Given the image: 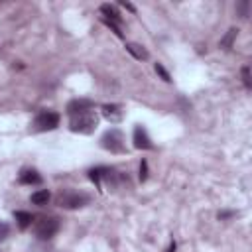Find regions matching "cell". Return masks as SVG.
<instances>
[{"instance_id": "6da1fadb", "label": "cell", "mask_w": 252, "mask_h": 252, "mask_svg": "<svg viewBox=\"0 0 252 252\" xmlns=\"http://www.w3.org/2000/svg\"><path fill=\"white\" fill-rule=\"evenodd\" d=\"M96 126H98V116L94 114V110L73 114L71 122H69V128L73 132H79V134H91V132H94Z\"/></svg>"}, {"instance_id": "7a4b0ae2", "label": "cell", "mask_w": 252, "mask_h": 252, "mask_svg": "<svg viewBox=\"0 0 252 252\" xmlns=\"http://www.w3.org/2000/svg\"><path fill=\"white\" fill-rule=\"evenodd\" d=\"M100 146L104 150H108L110 154H124L126 152V142H124V136L118 128H110L102 134L100 138Z\"/></svg>"}, {"instance_id": "3957f363", "label": "cell", "mask_w": 252, "mask_h": 252, "mask_svg": "<svg viewBox=\"0 0 252 252\" xmlns=\"http://www.w3.org/2000/svg\"><path fill=\"white\" fill-rule=\"evenodd\" d=\"M89 203V195L87 193H79L73 189H63L57 195V205L63 209H81Z\"/></svg>"}, {"instance_id": "277c9868", "label": "cell", "mask_w": 252, "mask_h": 252, "mask_svg": "<svg viewBox=\"0 0 252 252\" xmlns=\"http://www.w3.org/2000/svg\"><path fill=\"white\" fill-rule=\"evenodd\" d=\"M59 230V220L55 217H43L35 222V236L39 240H49Z\"/></svg>"}, {"instance_id": "5b68a950", "label": "cell", "mask_w": 252, "mask_h": 252, "mask_svg": "<svg viewBox=\"0 0 252 252\" xmlns=\"http://www.w3.org/2000/svg\"><path fill=\"white\" fill-rule=\"evenodd\" d=\"M59 126V114L57 112H51V110H43L35 116L33 120V128L37 132H45V130H53Z\"/></svg>"}, {"instance_id": "8992f818", "label": "cell", "mask_w": 252, "mask_h": 252, "mask_svg": "<svg viewBox=\"0 0 252 252\" xmlns=\"http://www.w3.org/2000/svg\"><path fill=\"white\" fill-rule=\"evenodd\" d=\"M132 142H134V148H138V150H152L154 148V144H152V140H150V136H148L144 126H136L134 128Z\"/></svg>"}, {"instance_id": "52a82bcc", "label": "cell", "mask_w": 252, "mask_h": 252, "mask_svg": "<svg viewBox=\"0 0 252 252\" xmlns=\"http://www.w3.org/2000/svg\"><path fill=\"white\" fill-rule=\"evenodd\" d=\"M94 108V102L93 100H87V98H75L67 104V112L69 116L73 114H81V112H87V110H93Z\"/></svg>"}, {"instance_id": "ba28073f", "label": "cell", "mask_w": 252, "mask_h": 252, "mask_svg": "<svg viewBox=\"0 0 252 252\" xmlns=\"http://www.w3.org/2000/svg\"><path fill=\"white\" fill-rule=\"evenodd\" d=\"M102 116H104L108 122L116 124V122L122 120L124 112H122V106H120V104H102Z\"/></svg>"}, {"instance_id": "9c48e42d", "label": "cell", "mask_w": 252, "mask_h": 252, "mask_svg": "<svg viewBox=\"0 0 252 252\" xmlns=\"http://www.w3.org/2000/svg\"><path fill=\"white\" fill-rule=\"evenodd\" d=\"M18 181L22 185H37V183H41V175L35 169H22Z\"/></svg>"}, {"instance_id": "30bf717a", "label": "cell", "mask_w": 252, "mask_h": 252, "mask_svg": "<svg viewBox=\"0 0 252 252\" xmlns=\"http://www.w3.org/2000/svg\"><path fill=\"white\" fill-rule=\"evenodd\" d=\"M126 51H128L132 57L140 59V61H146V59L150 57L148 49H146L144 45H140V43H134V41H128V43H126Z\"/></svg>"}, {"instance_id": "8fae6325", "label": "cell", "mask_w": 252, "mask_h": 252, "mask_svg": "<svg viewBox=\"0 0 252 252\" xmlns=\"http://www.w3.org/2000/svg\"><path fill=\"white\" fill-rule=\"evenodd\" d=\"M100 14H102L104 20H108V22H114V24H120V22H122L120 12H118L116 6H112V4H102V6H100Z\"/></svg>"}, {"instance_id": "7c38bea8", "label": "cell", "mask_w": 252, "mask_h": 252, "mask_svg": "<svg viewBox=\"0 0 252 252\" xmlns=\"http://www.w3.org/2000/svg\"><path fill=\"white\" fill-rule=\"evenodd\" d=\"M14 219L18 222V228L20 230H26L28 226H32V220H33V217L30 213H26V211H16L14 213Z\"/></svg>"}, {"instance_id": "4fadbf2b", "label": "cell", "mask_w": 252, "mask_h": 252, "mask_svg": "<svg viewBox=\"0 0 252 252\" xmlns=\"http://www.w3.org/2000/svg\"><path fill=\"white\" fill-rule=\"evenodd\" d=\"M32 203L33 205H47V201L51 199V193L47 191V189H39V191H35V193H32Z\"/></svg>"}, {"instance_id": "5bb4252c", "label": "cell", "mask_w": 252, "mask_h": 252, "mask_svg": "<svg viewBox=\"0 0 252 252\" xmlns=\"http://www.w3.org/2000/svg\"><path fill=\"white\" fill-rule=\"evenodd\" d=\"M236 32H238L236 28H230V30L226 32V35L220 39V47H222V49H226V51H228V49L232 47V41H234V37H236Z\"/></svg>"}, {"instance_id": "9a60e30c", "label": "cell", "mask_w": 252, "mask_h": 252, "mask_svg": "<svg viewBox=\"0 0 252 252\" xmlns=\"http://www.w3.org/2000/svg\"><path fill=\"white\" fill-rule=\"evenodd\" d=\"M242 81H244V87H246V89L252 87V81H250V67H248V65L242 67Z\"/></svg>"}, {"instance_id": "2e32d148", "label": "cell", "mask_w": 252, "mask_h": 252, "mask_svg": "<svg viewBox=\"0 0 252 252\" xmlns=\"http://www.w3.org/2000/svg\"><path fill=\"white\" fill-rule=\"evenodd\" d=\"M102 24H104V26H108V28H110V30H112V32H114V33H116L118 37H122V35H124L118 24H114V22H108V20H104V18H102Z\"/></svg>"}, {"instance_id": "e0dca14e", "label": "cell", "mask_w": 252, "mask_h": 252, "mask_svg": "<svg viewBox=\"0 0 252 252\" xmlns=\"http://www.w3.org/2000/svg\"><path fill=\"white\" fill-rule=\"evenodd\" d=\"M156 73H158V75H159V77H161L163 81H167V83L171 81V77H169V73H167V71L163 69V65H161V63H156Z\"/></svg>"}, {"instance_id": "ac0fdd59", "label": "cell", "mask_w": 252, "mask_h": 252, "mask_svg": "<svg viewBox=\"0 0 252 252\" xmlns=\"http://www.w3.org/2000/svg\"><path fill=\"white\" fill-rule=\"evenodd\" d=\"M148 179V161L142 159L140 161V181H146Z\"/></svg>"}, {"instance_id": "d6986e66", "label": "cell", "mask_w": 252, "mask_h": 252, "mask_svg": "<svg viewBox=\"0 0 252 252\" xmlns=\"http://www.w3.org/2000/svg\"><path fill=\"white\" fill-rule=\"evenodd\" d=\"M10 234V226H8V222H4V220H0V242L6 238Z\"/></svg>"}, {"instance_id": "ffe728a7", "label": "cell", "mask_w": 252, "mask_h": 252, "mask_svg": "<svg viewBox=\"0 0 252 252\" xmlns=\"http://www.w3.org/2000/svg\"><path fill=\"white\" fill-rule=\"evenodd\" d=\"M238 10H240V16L246 18V16H248V2H246V0L240 2V4H238Z\"/></svg>"}, {"instance_id": "44dd1931", "label": "cell", "mask_w": 252, "mask_h": 252, "mask_svg": "<svg viewBox=\"0 0 252 252\" xmlns=\"http://www.w3.org/2000/svg\"><path fill=\"white\" fill-rule=\"evenodd\" d=\"M120 6H124V8H126V10H130V12H136V8H134L130 2H126V0H122V2H120Z\"/></svg>"}]
</instances>
